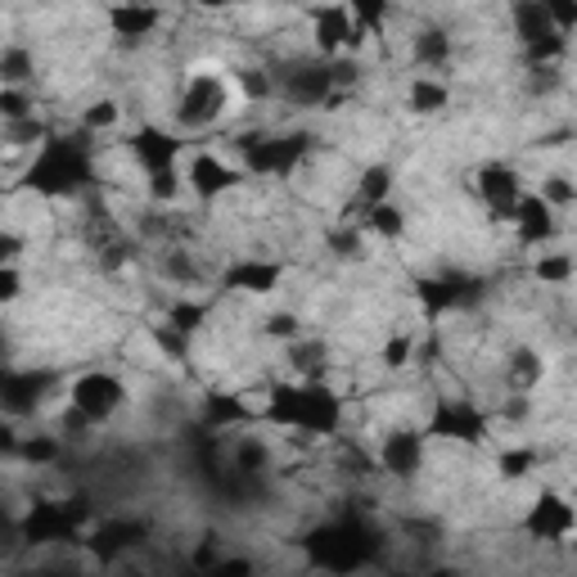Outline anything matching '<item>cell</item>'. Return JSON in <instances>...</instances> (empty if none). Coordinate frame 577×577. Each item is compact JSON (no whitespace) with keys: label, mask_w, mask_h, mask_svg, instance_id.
Masks as SVG:
<instances>
[{"label":"cell","mask_w":577,"mask_h":577,"mask_svg":"<svg viewBox=\"0 0 577 577\" xmlns=\"http://www.w3.org/2000/svg\"><path fill=\"white\" fill-rule=\"evenodd\" d=\"M140 5H153V0H140Z\"/></svg>","instance_id":"37"},{"label":"cell","mask_w":577,"mask_h":577,"mask_svg":"<svg viewBox=\"0 0 577 577\" xmlns=\"http://www.w3.org/2000/svg\"><path fill=\"white\" fill-rule=\"evenodd\" d=\"M501 478H510V483H519V478H528L532 470H536V451L532 447H515V451H501Z\"/></svg>","instance_id":"28"},{"label":"cell","mask_w":577,"mask_h":577,"mask_svg":"<svg viewBox=\"0 0 577 577\" xmlns=\"http://www.w3.org/2000/svg\"><path fill=\"white\" fill-rule=\"evenodd\" d=\"M123 123V104L118 100H95L86 113H82V127L86 131H113Z\"/></svg>","instance_id":"25"},{"label":"cell","mask_w":577,"mask_h":577,"mask_svg":"<svg viewBox=\"0 0 577 577\" xmlns=\"http://www.w3.org/2000/svg\"><path fill=\"white\" fill-rule=\"evenodd\" d=\"M108 27L118 42H149V36L163 27V10H159V0H153V5L118 0V5H108Z\"/></svg>","instance_id":"11"},{"label":"cell","mask_w":577,"mask_h":577,"mask_svg":"<svg viewBox=\"0 0 577 577\" xmlns=\"http://www.w3.org/2000/svg\"><path fill=\"white\" fill-rule=\"evenodd\" d=\"M235 86H240L244 100H272V95H276L272 72H262V68H244V72H235Z\"/></svg>","instance_id":"27"},{"label":"cell","mask_w":577,"mask_h":577,"mask_svg":"<svg viewBox=\"0 0 577 577\" xmlns=\"http://www.w3.org/2000/svg\"><path fill=\"white\" fill-rule=\"evenodd\" d=\"M19 253H23V240L14 235V230H0V266L19 262Z\"/></svg>","instance_id":"34"},{"label":"cell","mask_w":577,"mask_h":577,"mask_svg":"<svg viewBox=\"0 0 577 577\" xmlns=\"http://www.w3.org/2000/svg\"><path fill=\"white\" fill-rule=\"evenodd\" d=\"M573 528H577V515H573L564 492H542L528 506V519H523V532L532 542H546V546H568Z\"/></svg>","instance_id":"5"},{"label":"cell","mask_w":577,"mask_h":577,"mask_svg":"<svg viewBox=\"0 0 577 577\" xmlns=\"http://www.w3.org/2000/svg\"><path fill=\"white\" fill-rule=\"evenodd\" d=\"M389 195H393V172L383 168V163L379 168H366L361 181H357V204H361V212L374 208V204H383Z\"/></svg>","instance_id":"19"},{"label":"cell","mask_w":577,"mask_h":577,"mask_svg":"<svg viewBox=\"0 0 577 577\" xmlns=\"http://www.w3.org/2000/svg\"><path fill=\"white\" fill-rule=\"evenodd\" d=\"M36 118V104L27 86H0V123H23Z\"/></svg>","instance_id":"23"},{"label":"cell","mask_w":577,"mask_h":577,"mask_svg":"<svg viewBox=\"0 0 577 577\" xmlns=\"http://www.w3.org/2000/svg\"><path fill=\"white\" fill-rule=\"evenodd\" d=\"M204 10H235V5H257V0H199Z\"/></svg>","instance_id":"36"},{"label":"cell","mask_w":577,"mask_h":577,"mask_svg":"<svg viewBox=\"0 0 577 577\" xmlns=\"http://www.w3.org/2000/svg\"><path fill=\"white\" fill-rule=\"evenodd\" d=\"M353 14V27L366 32V36H379L383 32V19H389V5L393 0H343Z\"/></svg>","instance_id":"20"},{"label":"cell","mask_w":577,"mask_h":577,"mask_svg":"<svg viewBox=\"0 0 577 577\" xmlns=\"http://www.w3.org/2000/svg\"><path fill=\"white\" fill-rule=\"evenodd\" d=\"M542 357H536V353H515L510 361H506V383H510V389H519V393H528V389H536V383H542Z\"/></svg>","instance_id":"18"},{"label":"cell","mask_w":577,"mask_h":577,"mask_svg":"<svg viewBox=\"0 0 577 577\" xmlns=\"http://www.w3.org/2000/svg\"><path fill=\"white\" fill-rule=\"evenodd\" d=\"M181 195H185V176H181V168L149 172V181H145V199H149V204L172 208V204H181Z\"/></svg>","instance_id":"14"},{"label":"cell","mask_w":577,"mask_h":577,"mask_svg":"<svg viewBox=\"0 0 577 577\" xmlns=\"http://www.w3.org/2000/svg\"><path fill=\"white\" fill-rule=\"evenodd\" d=\"M27 189L46 199H64V195H77L86 181H91V159H86V145H72V140H59V136H46L36 163L23 172Z\"/></svg>","instance_id":"1"},{"label":"cell","mask_w":577,"mask_h":577,"mask_svg":"<svg viewBox=\"0 0 577 577\" xmlns=\"http://www.w3.org/2000/svg\"><path fill=\"white\" fill-rule=\"evenodd\" d=\"M366 226L374 230L379 240H402V235H406V212H402L393 199H383V204L366 208Z\"/></svg>","instance_id":"16"},{"label":"cell","mask_w":577,"mask_h":577,"mask_svg":"<svg viewBox=\"0 0 577 577\" xmlns=\"http://www.w3.org/2000/svg\"><path fill=\"white\" fill-rule=\"evenodd\" d=\"M68 406L82 411L91 425H108V419L127 406V383L108 370H86L68 383Z\"/></svg>","instance_id":"3"},{"label":"cell","mask_w":577,"mask_h":577,"mask_svg":"<svg viewBox=\"0 0 577 577\" xmlns=\"http://www.w3.org/2000/svg\"><path fill=\"white\" fill-rule=\"evenodd\" d=\"M127 145H131V159L145 168V176L149 172H163V168H181V153H185L181 136L168 131V127H159V123H145Z\"/></svg>","instance_id":"7"},{"label":"cell","mask_w":577,"mask_h":577,"mask_svg":"<svg viewBox=\"0 0 577 577\" xmlns=\"http://www.w3.org/2000/svg\"><path fill=\"white\" fill-rule=\"evenodd\" d=\"M536 5H542L546 23H551L559 36H573V27H577V0H536Z\"/></svg>","instance_id":"29"},{"label":"cell","mask_w":577,"mask_h":577,"mask_svg":"<svg viewBox=\"0 0 577 577\" xmlns=\"http://www.w3.org/2000/svg\"><path fill=\"white\" fill-rule=\"evenodd\" d=\"M280 276H285V266H280V262L240 257V262L221 276V285H226L230 293H253V298H262V293H276V289H280Z\"/></svg>","instance_id":"12"},{"label":"cell","mask_w":577,"mask_h":577,"mask_svg":"<svg viewBox=\"0 0 577 577\" xmlns=\"http://www.w3.org/2000/svg\"><path fill=\"white\" fill-rule=\"evenodd\" d=\"M19 434H14V425H0V455H19Z\"/></svg>","instance_id":"35"},{"label":"cell","mask_w":577,"mask_h":577,"mask_svg":"<svg viewBox=\"0 0 577 577\" xmlns=\"http://www.w3.org/2000/svg\"><path fill=\"white\" fill-rule=\"evenodd\" d=\"M266 334L280 338V343H298L302 330H298V316L293 312H276V316H266Z\"/></svg>","instance_id":"33"},{"label":"cell","mask_w":577,"mask_h":577,"mask_svg":"<svg viewBox=\"0 0 577 577\" xmlns=\"http://www.w3.org/2000/svg\"><path fill=\"white\" fill-rule=\"evenodd\" d=\"M425 438H447V442H483L487 438V419L470 402H438Z\"/></svg>","instance_id":"6"},{"label":"cell","mask_w":577,"mask_h":577,"mask_svg":"<svg viewBox=\"0 0 577 577\" xmlns=\"http://www.w3.org/2000/svg\"><path fill=\"white\" fill-rule=\"evenodd\" d=\"M411 361H415V334H393L379 348V366L383 370H406Z\"/></svg>","instance_id":"24"},{"label":"cell","mask_w":577,"mask_h":577,"mask_svg":"<svg viewBox=\"0 0 577 577\" xmlns=\"http://www.w3.org/2000/svg\"><path fill=\"white\" fill-rule=\"evenodd\" d=\"M519 195H523V176L510 163H487V168H478V199L492 208L496 221H510V208H515Z\"/></svg>","instance_id":"9"},{"label":"cell","mask_w":577,"mask_h":577,"mask_svg":"<svg viewBox=\"0 0 577 577\" xmlns=\"http://www.w3.org/2000/svg\"><path fill=\"white\" fill-rule=\"evenodd\" d=\"M425 451H429L425 429H393L379 447V470H389L393 478H415L425 470Z\"/></svg>","instance_id":"8"},{"label":"cell","mask_w":577,"mask_h":577,"mask_svg":"<svg viewBox=\"0 0 577 577\" xmlns=\"http://www.w3.org/2000/svg\"><path fill=\"white\" fill-rule=\"evenodd\" d=\"M353 14L348 5H321L312 14V46L325 55V59H338V55H348L353 50Z\"/></svg>","instance_id":"10"},{"label":"cell","mask_w":577,"mask_h":577,"mask_svg":"<svg viewBox=\"0 0 577 577\" xmlns=\"http://www.w3.org/2000/svg\"><path fill=\"white\" fill-rule=\"evenodd\" d=\"M447 59H451V36H447V32L429 27V32L415 36V64L425 68V72H438Z\"/></svg>","instance_id":"15"},{"label":"cell","mask_w":577,"mask_h":577,"mask_svg":"<svg viewBox=\"0 0 577 577\" xmlns=\"http://www.w3.org/2000/svg\"><path fill=\"white\" fill-rule=\"evenodd\" d=\"M204 321H208V307L204 302H185L181 298V302H172V312H168V325L181 330V334H195Z\"/></svg>","instance_id":"26"},{"label":"cell","mask_w":577,"mask_h":577,"mask_svg":"<svg viewBox=\"0 0 577 577\" xmlns=\"http://www.w3.org/2000/svg\"><path fill=\"white\" fill-rule=\"evenodd\" d=\"M181 176H185V189H189V195H195L199 204H217V199L230 195V189H240L244 168L226 163L221 153H212V149H195Z\"/></svg>","instance_id":"4"},{"label":"cell","mask_w":577,"mask_h":577,"mask_svg":"<svg viewBox=\"0 0 577 577\" xmlns=\"http://www.w3.org/2000/svg\"><path fill=\"white\" fill-rule=\"evenodd\" d=\"M32 72H36L32 50H23V46H5V50H0V86H27Z\"/></svg>","instance_id":"17"},{"label":"cell","mask_w":577,"mask_h":577,"mask_svg":"<svg viewBox=\"0 0 577 577\" xmlns=\"http://www.w3.org/2000/svg\"><path fill=\"white\" fill-rule=\"evenodd\" d=\"M23 272H19V262H10V266H0V307H14L19 298H23Z\"/></svg>","instance_id":"32"},{"label":"cell","mask_w":577,"mask_h":577,"mask_svg":"<svg viewBox=\"0 0 577 577\" xmlns=\"http://www.w3.org/2000/svg\"><path fill=\"white\" fill-rule=\"evenodd\" d=\"M546 32H555L551 23H546V14H542V5L536 0H515V36L528 46V42H536V36H546Z\"/></svg>","instance_id":"21"},{"label":"cell","mask_w":577,"mask_h":577,"mask_svg":"<svg viewBox=\"0 0 577 577\" xmlns=\"http://www.w3.org/2000/svg\"><path fill=\"white\" fill-rule=\"evenodd\" d=\"M406 108L419 113V118H438V113L451 108V86L438 72H419L411 82V91H406Z\"/></svg>","instance_id":"13"},{"label":"cell","mask_w":577,"mask_h":577,"mask_svg":"<svg viewBox=\"0 0 577 577\" xmlns=\"http://www.w3.org/2000/svg\"><path fill=\"white\" fill-rule=\"evenodd\" d=\"M542 199H546L555 212H568V208L577 204V189H573V181H568L564 172H555V176L542 181Z\"/></svg>","instance_id":"30"},{"label":"cell","mask_w":577,"mask_h":577,"mask_svg":"<svg viewBox=\"0 0 577 577\" xmlns=\"http://www.w3.org/2000/svg\"><path fill=\"white\" fill-rule=\"evenodd\" d=\"M532 280H542L551 289H568V280H573V257L568 253H542V257L532 262Z\"/></svg>","instance_id":"22"},{"label":"cell","mask_w":577,"mask_h":577,"mask_svg":"<svg viewBox=\"0 0 577 577\" xmlns=\"http://www.w3.org/2000/svg\"><path fill=\"white\" fill-rule=\"evenodd\" d=\"M230 95H235V86L226 82L221 68H195L181 82L176 108H172L176 123H181V131H208V127H217L226 118Z\"/></svg>","instance_id":"2"},{"label":"cell","mask_w":577,"mask_h":577,"mask_svg":"<svg viewBox=\"0 0 577 577\" xmlns=\"http://www.w3.org/2000/svg\"><path fill=\"white\" fill-rule=\"evenodd\" d=\"M19 455L32 460V465H55V460H59V442L55 438H23Z\"/></svg>","instance_id":"31"}]
</instances>
